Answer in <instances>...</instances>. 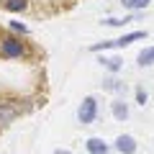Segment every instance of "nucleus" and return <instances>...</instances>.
Listing matches in <instances>:
<instances>
[{"instance_id":"f03ea898","label":"nucleus","mask_w":154,"mask_h":154,"mask_svg":"<svg viewBox=\"0 0 154 154\" xmlns=\"http://www.w3.org/2000/svg\"><path fill=\"white\" fill-rule=\"evenodd\" d=\"M0 54L8 57V59H16V57H23V54H26V46H23L21 38H16V36H5L3 41H0Z\"/></svg>"},{"instance_id":"39448f33","label":"nucleus","mask_w":154,"mask_h":154,"mask_svg":"<svg viewBox=\"0 0 154 154\" xmlns=\"http://www.w3.org/2000/svg\"><path fill=\"white\" fill-rule=\"evenodd\" d=\"M85 149H88L90 154H108V152H110V149H108V144H105L103 139H98V136L88 139V144H85Z\"/></svg>"},{"instance_id":"20e7f679","label":"nucleus","mask_w":154,"mask_h":154,"mask_svg":"<svg viewBox=\"0 0 154 154\" xmlns=\"http://www.w3.org/2000/svg\"><path fill=\"white\" fill-rule=\"evenodd\" d=\"M116 149L121 154H134L136 152V141H134V136H128V134H121V136L116 139Z\"/></svg>"},{"instance_id":"6e6552de","label":"nucleus","mask_w":154,"mask_h":154,"mask_svg":"<svg viewBox=\"0 0 154 154\" xmlns=\"http://www.w3.org/2000/svg\"><path fill=\"white\" fill-rule=\"evenodd\" d=\"M3 5H5L8 13H21V11H26V8H28V0H5Z\"/></svg>"},{"instance_id":"9b49d317","label":"nucleus","mask_w":154,"mask_h":154,"mask_svg":"<svg viewBox=\"0 0 154 154\" xmlns=\"http://www.w3.org/2000/svg\"><path fill=\"white\" fill-rule=\"evenodd\" d=\"M11 28H13L16 33H28V28L23 26V23H18V21H11Z\"/></svg>"},{"instance_id":"4468645a","label":"nucleus","mask_w":154,"mask_h":154,"mask_svg":"<svg viewBox=\"0 0 154 154\" xmlns=\"http://www.w3.org/2000/svg\"><path fill=\"white\" fill-rule=\"evenodd\" d=\"M54 154H72V152H64V149H57Z\"/></svg>"},{"instance_id":"0eeeda50","label":"nucleus","mask_w":154,"mask_h":154,"mask_svg":"<svg viewBox=\"0 0 154 154\" xmlns=\"http://www.w3.org/2000/svg\"><path fill=\"white\" fill-rule=\"evenodd\" d=\"M110 110H113V116L118 118V121H126L128 118V105L123 103V100H116V103L110 105Z\"/></svg>"},{"instance_id":"7ed1b4c3","label":"nucleus","mask_w":154,"mask_h":154,"mask_svg":"<svg viewBox=\"0 0 154 154\" xmlns=\"http://www.w3.org/2000/svg\"><path fill=\"white\" fill-rule=\"evenodd\" d=\"M95 116H98V100L93 95H88L82 100V105L77 108V118H80V123H93Z\"/></svg>"},{"instance_id":"f257e3e1","label":"nucleus","mask_w":154,"mask_h":154,"mask_svg":"<svg viewBox=\"0 0 154 154\" xmlns=\"http://www.w3.org/2000/svg\"><path fill=\"white\" fill-rule=\"evenodd\" d=\"M139 38H146V31H131V33H126V36H118V38H113V41H100V44H93L90 49H93V51H105V49H123V46L134 44V41H139Z\"/></svg>"},{"instance_id":"f8f14e48","label":"nucleus","mask_w":154,"mask_h":154,"mask_svg":"<svg viewBox=\"0 0 154 154\" xmlns=\"http://www.w3.org/2000/svg\"><path fill=\"white\" fill-rule=\"evenodd\" d=\"M103 62H105V67H108V69H113V72L121 67V59H103Z\"/></svg>"},{"instance_id":"9d476101","label":"nucleus","mask_w":154,"mask_h":154,"mask_svg":"<svg viewBox=\"0 0 154 154\" xmlns=\"http://www.w3.org/2000/svg\"><path fill=\"white\" fill-rule=\"evenodd\" d=\"M121 3L128 8V11H141V8H146L152 0H121Z\"/></svg>"},{"instance_id":"1a4fd4ad","label":"nucleus","mask_w":154,"mask_h":154,"mask_svg":"<svg viewBox=\"0 0 154 154\" xmlns=\"http://www.w3.org/2000/svg\"><path fill=\"white\" fill-rule=\"evenodd\" d=\"M139 64L141 67H149V64H154V46H146V49L139 54Z\"/></svg>"},{"instance_id":"ddd939ff","label":"nucleus","mask_w":154,"mask_h":154,"mask_svg":"<svg viewBox=\"0 0 154 154\" xmlns=\"http://www.w3.org/2000/svg\"><path fill=\"white\" fill-rule=\"evenodd\" d=\"M136 100H139V105H144V103H146V93H144L141 88H136Z\"/></svg>"},{"instance_id":"423d86ee","label":"nucleus","mask_w":154,"mask_h":154,"mask_svg":"<svg viewBox=\"0 0 154 154\" xmlns=\"http://www.w3.org/2000/svg\"><path fill=\"white\" fill-rule=\"evenodd\" d=\"M16 113H18L16 108H11V105H5V103H0V126L11 123L13 118H16Z\"/></svg>"}]
</instances>
